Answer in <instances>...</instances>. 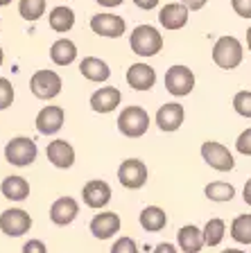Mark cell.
Masks as SVG:
<instances>
[{
  "label": "cell",
  "mask_w": 251,
  "mask_h": 253,
  "mask_svg": "<svg viewBox=\"0 0 251 253\" xmlns=\"http://www.w3.org/2000/svg\"><path fill=\"white\" fill-rule=\"evenodd\" d=\"M129 47L138 57H156L163 50L161 32L152 25H136V30L129 37Z\"/></svg>",
  "instance_id": "6da1fadb"
},
{
  "label": "cell",
  "mask_w": 251,
  "mask_h": 253,
  "mask_svg": "<svg viewBox=\"0 0 251 253\" xmlns=\"http://www.w3.org/2000/svg\"><path fill=\"white\" fill-rule=\"evenodd\" d=\"M118 129L127 138H141L150 129V116L143 106H125L118 118Z\"/></svg>",
  "instance_id": "7a4b0ae2"
},
{
  "label": "cell",
  "mask_w": 251,
  "mask_h": 253,
  "mask_svg": "<svg viewBox=\"0 0 251 253\" xmlns=\"http://www.w3.org/2000/svg\"><path fill=\"white\" fill-rule=\"evenodd\" d=\"M213 61L222 70H233L242 63V43L236 37H222L217 39L213 47Z\"/></svg>",
  "instance_id": "3957f363"
},
{
  "label": "cell",
  "mask_w": 251,
  "mask_h": 253,
  "mask_svg": "<svg viewBox=\"0 0 251 253\" xmlns=\"http://www.w3.org/2000/svg\"><path fill=\"white\" fill-rule=\"evenodd\" d=\"M37 142L32 140V138H25V136H18V138H11L7 142L5 147V158L7 163L16 165V168H27L37 161Z\"/></svg>",
  "instance_id": "277c9868"
},
{
  "label": "cell",
  "mask_w": 251,
  "mask_h": 253,
  "mask_svg": "<svg viewBox=\"0 0 251 253\" xmlns=\"http://www.w3.org/2000/svg\"><path fill=\"white\" fill-rule=\"evenodd\" d=\"M30 90L39 100H52L61 93V77L54 70H37L30 79Z\"/></svg>",
  "instance_id": "5b68a950"
},
{
  "label": "cell",
  "mask_w": 251,
  "mask_h": 253,
  "mask_svg": "<svg viewBox=\"0 0 251 253\" xmlns=\"http://www.w3.org/2000/svg\"><path fill=\"white\" fill-rule=\"evenodd\" d=\"M118 181L127 190H138L147 183V165L141 158H125L118 168Z\"/></svg>",
  "instance_id": "8992f818"
},
{
  "label": "cell",
  "mask_w": 251,
  "mask_h": 253,
  "mask_svg": "<svg viewBox=\"0 0 251 253\" xmlns=\"http://www.w3.org/2000/svg\"><path fill=\"white\" fill-rule=\"evenodd\" d=\"M32 228V217L23 208H7L0 212V231L9 237H21Z\"/></svg>",
  "instance_id": "52a82bcc"
},
{
  "label": "cell",
  "mask_w": 251,
  "mask_h": 253,
  "mask_svg": "<svg viewBox=\"0 0 251 253\" xmlns=\"http://www.w3.org/2000/svg\"><path fill=\"white\" fill-rule=\"evenodd\" d=\"M165 88L174 97H183L195 88V75L186 66H172L165 73Z\"/></svg>",
  "instance_id": "ba28073f"
},
{
  "label": "cell",
  "mask_w": 251,
  "mask_h": 253,
  "mask_svg": "<svg viewBox=\"0 0 251 253\" xmlns=\"http://www.w3.org/2000/svg\"><path fill=\"white\" fill-rule=\"evenodd\" d=\"M201 158H204L213 169H217V172H231L233 165H236V161H233L229 149H226L222 142H215V140H206L204 145H201Z\"/></svg>",
  "instance_id": "9c48e42d"
},
{
  "label": "cell",
  "mask_w": 251,
  "mask_h": 253,
  "mask_svg": "<svg viewBox=\"0 0 251 253\" xmlns=\"http://www.w3.org/2000/svg\"><path fill=\"white\" fill-rule=\"evenodd\" d=\"M91 30L98 37L120 39L125 34L127 25H125V18H120V16H115V14H95L91 18Z\"/></svg>",
  "instance_id": "30bf717a"
},
{
  "label": "cell",
  "mask_w": 251,
  "mask_h": 253,
  "mask_svg": "<svg viewBox=\"0 0 251 253\" xmlns=\"http://www.w3.org/2000/svg\"><path fill=\"white\" fill-rule=\"evenodd\" d=\"M66 122V111L61 106L48 104L39 111L37 116V131L43 133V136H54Z\"/></svg>",
  "instance_id": "8fae6325"
},
{
  "label": "cell",
  "mask_w": 251,
  "mask_h": 253,
  "mask_svg": "<svg viewBox=\"0 0 251 253\" xmlns=\"http://www.w3.org/2000/svg\"><path fill=\"white\" fill-rule=\"evenodd\" d=\"M82 199L89 208H104L111 201V185L102 179H93L84 185Z\"/></svg>",
  "instance_id": "7c38bea8"
},
{
  "label": "cell",
  "mask_w": 251,
  "mask_h": 253,
  "mask_svg": "<svg viewBox=\"0 0 251 253\" xmlns=\"http://www.w3.org/2000/svg\"><path fill=\"white\" fill-rule=\"evenodd\" d=\"M122 221H120V215L118 212H98V215L91 219V233H93V237H98V240H109V237H113L115 233L120 231Z\"/></svg>",
  "instance_id": "4fadbf2b"
},
{
  "label": "cell",
  "mask_w": 251,
  "mask_h": 253,
  "mask_svg": "<svg viewBox=\"0 0 251 253\" xmlns=\"http://www.w3.org/2000/svg\"><path fill=\"white\" fill-rule=\"evenodd\" d=\"M46 156H48V161L59 169H68V168H73V163H75V149H73V145L66 140H50L46 147Z\"/></svg>",
  "instance_id": "5bb4252c"
},
{
  "label": "cell",
  "mask_w": 251,
  "mask_h": 253,
  "mask_svg": "<svg viewBox=\"0 0 251 253\" xmlns=\"http://www.w3.org/2000/svg\"><path fill=\"white\" fill-rule=\"evenodd\" d=\"M79 215V204L73 197H59L52 206H50V219L57 226H68L73 224L75 217Z\"/></svg>",
  "instance_id": "9a60e30c"
},
{
  "label": "cell",
  "mask_w": 251,
  "mask_h": 253,
  "mask_svg": "<svg viewBox=\"0 0 251 253\" xmlns=\"http://www.w3.org/2000/svg\"><path fill=\"white\" fill-rule=\"evenodd\" d=\"M120 102H122V95L113 86H102V88H98L91 95V109L95 113H111V111L118 109Z\"/></svg>",
  "instance_id": "2e32d148"
},
{
  "label": "cell",
  "mask_w": 251,
  "mask_h": 253,
  "mask_svg": "<svg viewBox=\"0 0 251 253\" xmlns=\"http://www.w3.org/2000/svg\"><path fill=\"white\" fill-rule=\"evenodd\" d=\"M127 84L134 90H150L156 84V70L147 63H134L127 70Z\"/></svg>",
  "instance_id": "e0dca14e"
},
{
  "label": "cell",
  "mask_w": 251,
  "mask_h": 253,
  "mask_svg": "<svg viewBox=\"0 0 251 253\" xmlns=\"http://www.w3.org/2000/svg\"><path fill=\"white\" fill-rule=\"evenodd\" d=\"M183 106L177 102H170V104H163L156 111V126L161 131H177L179 126L183 125Z\"/></svg>",
  "instance_id": "ac0fdd59"
},
{
  "label": "cell",
  "mask_w": 251,
  "mask_h": 253,
  "mask_svg": "<svg viewBox=\"0 0 251 253\" xmlns=\"http://www.w3.org/2000/svg\"><path fill=\"white\" fill-rule=\"evenodd\" d=\"M188 7L181 5V2H170L161 9L158 14V23H161L165 30H181L186 23H188Z\"/></svg>",
  "instance_id": "d6986e66"
},
{
  "label": "cell",
  "mask_w": 251,
  "mask_h": 253,
  "mask_svg": "<svg viewBox=\"0 0 251 253\" xmlns=\"http://www.w3.org/2000/svg\"><path fill=\"white\" fill-rule=\"evenodd\" d=\"M177 242H179V249L186 253H199L204 249L206 240H204V231L197 228L195 224H188V226L179 228L177 233Z\"/></svg>",
  "instance_id": "ffe728a7"
},
{
  "label": "cell",
  "mask_w": 251,
  "mask_h": 253,
  "mask_svg": "<svg viewBox=\"0 0 251 253\" xmlns=\"http://www.w3.org/2000/svg\"><path fill=\"white\" fill-rule=\"evenodd\" d=\"M79 73L89 79V82H106L111 77L109 63L98 57H84L82 63H79Z\"/></svg>",
  "instance_id": "44dd1931"
},
{
  "label": "cell",
  "mask_w": 251,
  "mask_h": 253,
  "mask_svg": "<svg viewBox=\"0 0 251 253\" xmlns=\"http://www.w3.org/2000/svg\"><path fill=\"white\" fill-rule=\"evenodd\" d=\"M0 192L9 201H25L27 195H30V183H27L23 176L11 174V176H7V179L0 183Z\"/></svg>",
  "instance_id": "7402d4cb"
},
{
  "label": "cell",
  "mask_w": 251,
  "mask_h": 253,
  "mask_svg": "<svg viewBox=\"0 0 251 253\" xmlns=\"http://www.w3.org/2000/svg\"><path fill=\"white\" fill-rule=\"evenodd\" d=\"M50 59L57 66H70V63L77 59V45H75L70 39H59L52 43L50 47Z\"/></svg>",
  "instance_id": "603a6c76"
},
{
  "label": "cell",
  "mask_w": 251,
  "mask_h": 253,
  "mask_svg": "<svg viewBox=\"0 0 251 253\" xmlns=\"http://www.w3.org/2000/svg\"><path fill=\"white\" fill-rule=\"evenodd\" d=\"M138 221H141V226L145 228L147 233H158V231L165 228L167 215H165L163 208H158V206H147V208H143Z\"/></svg>",
  "instance_id": "cb8c5ba5"
},
{
  "label": "cell",
  "mask_w": 251,
  "mask_h": 253,
  "mask_svg": "<svg viewBox=\"0 0 251 253\" xmlns=\"http://www.w3.org/2000/svg\"><path fill=\"white\" fill-rule=\"evenodd\" d=\"M48 23H50V27H52L54 32H70L75 25V11L70 9V7H54L52 11H50V16H48Z\"/></svg>",
  "instance_id": "d4e9b609"
},
{
  "label": "cell",
  "mask_w": 251,
  "mask_h": 253,
  "mask_svg": "<svg viewBox=\"0 0 251 253\" xmlns=\"http://www.w3.org/2000/svg\"><path fill=\"white\" fill-rule=\"evenodd\" d=\"M231 237L238 244H251V212L238 215L231 221Z\"/></svg>",
  "instance_id": "484cf974"
},
{
  "label": "cell",
  "mask_w": 251,
  "mask_h": 253,
  "mask_svg": "<svg viewBox=\"0 0 251 253\" xmlns=\"http://www.w3.org/2000/svg\"><path fill=\"white\" fill-rule=\"evenodd\" d=\"M226 235V224L224 219H220V217H215V219H208L204 226V240L208 247H217V244L224 240Z\"/></svg>",
  "instance_id": "4316f807"
},
{
  "label": "cell",
  "mask_w": 251,
  "mask_h": 253,
  "mask_svg": "<svg viewBox=\"0 0 251 253\" xmlns=\"http://www.w3.org/2000/svg\"><path fill=\"white\" fill-rule=\"evenodd\" d=\"M204 192L210 201H231L236 197V188L226 181H213V183L206 185Z\"/></svg>",
  "instance_id": "83f0119b"
},
{
  "label": "cell",
  "mask_w": 251,
  "mask_h": 253,
  "mask_svg": "<svg viewBox=\"0 0 251 253\" xmlns=\"http://www.w3.org/2000/svg\"><path fill=\"white\" fill-rule=\"evenodd\" d=\"M18 11L25 21L34 23L46 14V0H21L18 2Z\"/></svg>",
  "instance_id": "f1b7e54d"
},
{
  "label": "cell",
  "mask_w": 251,
  "mask_h": 253,
  "mask_svg": "<svg viewBox=\"0 0 251 253\" xmlns=\"http://www.w3.org/2000/svg\"><path fill=\"white\" fill-rule=\"evenodd\" d=\"M233 109L238 116L242 118H251V90H240L233 97Z\"/></svg>",
  "instance_id": "f546056e"
},
{
  "label": "cell",
  "mask_w": 251,
  "mask_h": 253,
  "mask_svg": "<svg viewBox=\"0 0 251 253\" xmlns=\"http://www.w3.org/2000/svg\"><path fill=\"white\" fill-rule=\"evenodd\" d=\"M11 102H14V86H11L9 79L0 77V111L11 106Z\"/></svg>",
  "instance_id": "4dcf8cb0"
},
{
  "label": "cell",
  "mask_w": 251,
  "mask_h": 253,
  "mask_svg": "<svg viewBox=\"0 0 251 253\" xmlns=\"http://www.w3.org/2000/svg\"><path fill=\"white\" fill-rule=\"evenodd\" d=\"M111 253H138V247L131 237H120V240H115L113 242Z\"/></svg>",
  "instance_id": "1f68e13d"
},
{
  "label": "cell",
  "mask_w": 251,
  "mask_h": 253,
  "mask_svg": "<svg viewBox=\"0 0 251 253\" xmlns=\"http://www.w3.org/2000/svg\"><path fill=\"white\" fill-rule=\"evenodd\" d=\"M236 149L242 154V156H251V126H249V129H245V131L238 136Z\"/></svg>",
  "instance_id": "d6a6232c"
},
{
  "label": "cell",
  "mask_w": 251,
  "mask_h": 253,
  "mask_svg": "<svg viewBox=\"0 0 251 253\" xmlns=\"http://www.w3.org/2000/svg\"><path fill=\"white\" fill-rule=\"evenodd\" d=\"M231 7L238 16L242 18H251V0H231Z\"/></svg>",
  "instance_id": "836d02e7"
},
{
  "label": "cell",
  "mask_w": 251,
  "mask_h": 253,
  "mask_svg": "<svg viewBox=\"0 0 251 253\" xmlns=\"http://www.w3.org/2000/svg\"><path fill=\"white\" fill-rule=\"evenodd\" d=\"M23 253H48V247L41 240H30L23 244Z\"/></svg>",
  "instance_id": "e575fe53"
},
{
  "label": "cell",
  "mask_w": 251,
  "mask_h": 253,
  "mask_svg": "<svg viewBox=\"0 0 251 253\" xmlns=\"http://www.w3.org/2000/svg\"><path fill=\"white\" fill-rule=\"evenodd\" d=\"M152 253H177V249H174V244H170V242H161L152 249Z\"/></svg>",
  "instance_id": "d590c367"
},
{
  "label": "cell",
  "mask_w": 251,
  "mask_h": 253,
  "mask_svg": "<svg viewBox=\"0 0 251 253\" xmlns=\"http://www.w3.org/2000/svg\"><path fill=\"white\" fill-rule=\"evenodd\" d=\"M134 5H136L138 9L150 11V9H154V7L158 5V0H134Z\"/></svg>",
  "instance_id": "8d00e7d4"
},
{
  "label": "cell",
  "mask_w": 251,
  "mask_h": 253,
  "mask_svg": "<svg viewBox=\"0 0 251 253\" xmlns=\"http://www.w3.org/2000/svg\"><path fill=\"white\" fill-rule=\"evenodd\" d=\"M206 2H208V0H181V5H186L188 9H193V11H199Z\"/></svg>",
  "instance_id": "74e56055"
},
{
  "label": "cell",
  "mask_w": 251,
  "mask_h": 253,
  "mask_svg": "<svg viewBox=\"0 0 251 253\" xmlns=\"http://www.w3.org/2000/svg\"><path fill=\"white\" fill-rule=\"evenodd\" d=\"M242 199H245L247 206H251V179L245 183V190H242Z\"/></svg>",
  "instance_id": "f35d334b"
},
{
  "label": "cell",
  "mask_w": 251,
  "mask_h": 253,
  "mask_svg": "<svg viewBox=\"0 0 251 253\" xmlns=\"http://www.w3.org/2000/svg\"><path fill=\"white\" fill-rule=\"evenodd\" d=\"M95 2L102 7H118V5H122L125 0H95Z\"/></svg>",
  "instance_id": "ab89813d"
},
{
  "label": "cell",
  "mask_w": 251,
  "mask_h": 253,
  "mask_svg": "<svg viewBox=\"0 0 251 253\" xmlns=\"http://www.w3.org/2000/svg\"><path fill=\"white\" fill-rule=\"evenodd\" d=\"M247 45H249V50H251V27L247 30Z\"/></svg>",
  "instance_id": "60d3db41"
},
{
  "label": "cell",
  "mask_w": 251,
  "mask_h": 253,
  "mask_svg": "<svg viewBox=\"0 0 251 253\" xmlns=\"http://www.w3.org/2000/svg\"><path fill=\"white\" fill-rule=\"evenodd\" d=\"M222 253H245V251H240V249H226V251H222Z\"/></svg>",
  "instance_id": "b9f144b4"
},
{
  "label": "cell",
  "mask_w": 251,
  "mask_h": 253,
  "mask_svg": "<svg viewBox=\"0 0 251 253\" xmlns=\"http://www.w3.org/2000/svg\"><path fill=\"white\" fill-rule=\"evenodd\" d=\"M2 61H5V52H2V47H0V66H2Z\"/></svg>",
  "instance_id": "7bdbcfd3"
},
{
  "label": "cell",
  "mask_w": 251,
  "mask_h": 253,
  "mask_svg": "<svg viewBox=\"0 0 251 253\" xmlns=\"http://www.w3.org/2000/svg\"><path fill=\"white\" fill-rule=\"evenodd\" d=\"M11 0H0V7H5V5H9Z\"/></svg>",
  "instance_id": "ee69618b"
}]
</instances>
